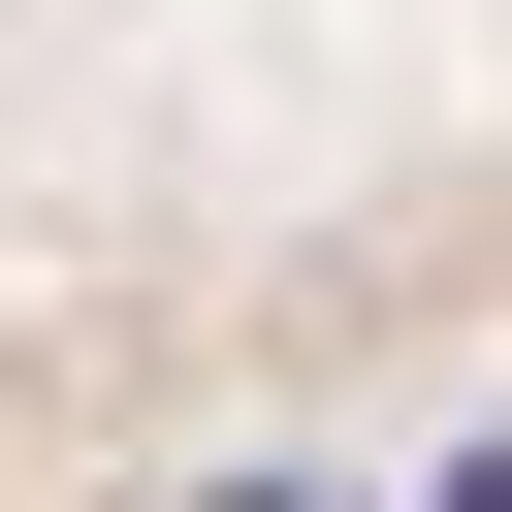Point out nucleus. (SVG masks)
I'll return each mask as SVG.
<instances>
[{
	"mask_svg": "<svg viewBox=\"0 0 512 512\" xmlns=\"http://www.w3.org/2000/svg\"><path fill=\"white\" fill-rule=\"evenodd\" d=\"M224 512H320V480H224Z\"/></svg>",
	"mask_w": 512,
	"mask_h": 512,
	"instance_id": "nucleus-1",
	"label": "nucleus"
}]
</instances>
